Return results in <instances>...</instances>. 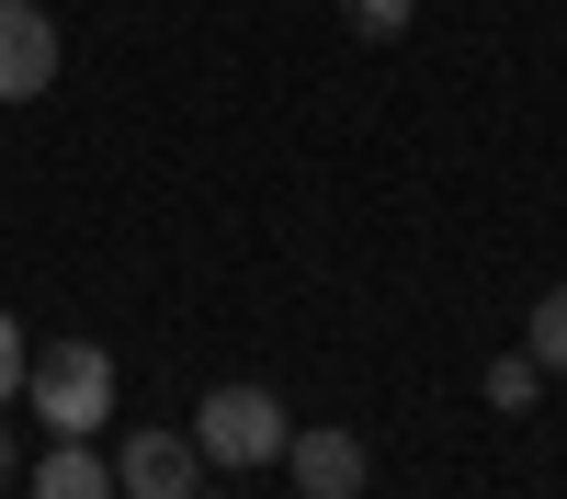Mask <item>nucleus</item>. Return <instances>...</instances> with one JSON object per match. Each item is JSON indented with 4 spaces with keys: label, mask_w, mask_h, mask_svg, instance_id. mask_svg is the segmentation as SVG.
Segmentation results:
<instances>
[{
    "label": "nucleus",
    "mask_w": 567,
    "mask_h": 499,
    "mask_svg": "<svg viewBox=\"0 0 567 499\" xmlns=\"http://www.w3.org/2000/svg\"><path fill=\"white\" fill-rule=\"evenodd\" d=\"M194 443H205V466H272L284 443H296V420H284V397L272 386H216L205 408H194Z\"/></svg>",
    "instance_id": "nucleus-1"
},
{
    "label": "nucleus",
    "mask_w": 567,
    "mask_h": 499,
    "mask_svg": "<svg viewBox=\"0 0 567 499\" xmlns=\"http://www.w3.org/2000/svg\"><path fill=\"white\" fill-rule=\"evenodd\" d=\"M284 466H296V488L307 499H363V432H296V443H284Z\"/></svg>",
    "instance_id": "nucleus-5"
},
{
    "label": "nucleus",
    "mask_w": 567,
    "mask_h": 499,
    "mask_svg": "<svg viewBox=\"0 0 567 499\" xmlns=\"http://www.w3.org/2000/svg\"><path fill=\"white\" fill-rule=\"evenodd\" d=\"M23 488H34V499H114V466H103V454H91L80 432H58V454H45Z\"/></svg>",
    "instance_id": "nucleus-6"
},
{
    "label": "nucleus",
    "mask_w": 567,
    "mask_h": 499,
    "mask_svg": "<svg viewBox=\"0 0 567 499\" xmlns=\"http://www.w3.org/2000/svg\"><path fill=\"white\" fill-rule=\"evenodd\" d=\"M534 386H545V363H534V352L488 363V408H534Z\"/></svg>",
    "instance_id": "nucleus-7"
},
{
    "label": "nucleus",
    "mask_w": 567,
    "mask_h": 499,
    "mask_svg": "<svg viewBox=\"0 0 567 499\" xmlns=\"http://www.w3.org/2000/svg\"><path fill=\"white\" fill-rule=\"evenodd\" d=\"M534 363H545V375H567V284L534 306Z\"/></svg>",
    "instance_id": "nucleus-9"
},
{
    "label": "nucleus",
    "mask_w": 567,
    "mask_h": 499,
    "mask_svg": "<svg viewBox=\"0 0 567 499\" xmlns=\"http://www.w3.org/2000/svg\"><path fill=\"white\" fill-rule=\"evenodd\" d=\"M216 499H227V488H216Z\"/></svg>",
    "instance_id": "nucleus-12"
},
{
    "label": "nucleus",
    "mask_w": 567,
    "mask_h": 499,
    "mask_svg": "<svg viewBox=\"0 0 567 499\" xmlns=\"http://www.w3.org/2000/svg\"><path fill=\"white\" fill-rule=\"evenodd\" d=\"M194 477H205V443L194 432H125V454H114V488L125 499H194Z\"/></svg>",
    "instance_id": "nucleus-3"
},
{
    "label": "nucleus",
    "mask_w": 567,
    "mask_h": 499,
    "mask_svg": "<svg viewBox=\"0 0 567 499\" xmlns=\"http://www.w3.org/2000/svg\"><path fill=\"white\" fill-rule=\"evenodd\" d=\"M23 375H34V352H23V330H12V306H0V408L23 397Z\"/></svg>",
    "instance_id": "nucleus-10"
},
{
    "label": "nucleus",
    "mask_w": 567,
    "mask_h": 499,
    "mask_svg": "<svg viewBox=\"0 0 567 499\" xmlns=\"http://www.w3.org/2000/svg\"><path fill=\"white\" fill-rule=\"evenodd\" d=\"M341 23H352L363 45H398V34H409V0H341Z\"/></svg>",
    "instance_id": "nucleus-8"
},
{
    "label": "nucleus",
    "mask_w": 567,
    "mask_h": 499,
    "mask_svg": "<svg viewBox=\"0 0 567 499\" xmlns=\"http://www.w3.org/2000/svg\"><path fill=\"white\" fill-rule=\"evenodd\" d=\"M23 397L45 408V432H91V420L114 408V352H103V341H58V352H34Z\"/></svg>",
    "instance_id": "nucleus-2"
},
{
    "label": "nucleus",
    "mask_w": 567,
    "mask_h": 499,
    "mask_svg": "<svg viewBox=\"0 0 567 499\" xmlns=\"http://www.w3.org/2000/svg\"><path fill=\"white\" fill-rule=\"evenodd\" d=\"M12 477H23V466H12V432H0V488H12Z\"/></svg>",
    "instance_id": "nucleus-11"
},
{
    "label": "nucleus",
    "mask_w": 567,
    "mask_h": 499,
    "mask_svg": "<svg viewBox=\"0 0 567 499\" xmlns=\"http://www.w3.org/2000/svg\"><path fill=\"white\" fill-rule=\"evenodd\" d=\"M45 80H58V23L34 0H0V103H34Z\"/></svg>",
    "instance_id": "nucleus-4"
}]
</instances>
